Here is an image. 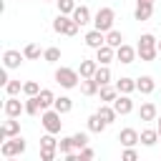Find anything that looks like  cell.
Instances as JSON below:
<instances>
[{"label": "cell", "mask_w": 161, "mask_h": 161, "mask_svg": "<svg viewBox=\"0 0 161 161\" xmlns=\"http://www.w3.org/2000/svg\"><path fill=\"white\" fill-rule=\"evenodd\" d=\"M55 83H58L60 88H75V86H80V73H78L75 68L60 65V68L55 70Z\"/></svg>", "instance_id": "cell-1"}, {"label": "cell", "mask_w": 161, "mask_h": 161, "mask_svg": "<svg viewBox=\"0 0 161 161\" xmlns=\"http://www.w3.org/2000/svg\"><path fill=\"white\" fill-rule=\"evenodd\" d=\"M0 153L5 158H18L25 153V138L23 136H13V138H5L0 143Z\"/></svg>", "instance_id": "cell-2"}, {"label": "cell", "mask_w": 161, "mask_h": 161, "mask_svg": "<svg viewBox=\"0 0 161 161\" xmlns=\"http://www.w3.org/2000/svg\"><path fill=\"white\" fill-rule=\"evenodd\" d=\"M60 116H63V113H58L55 108H45V111L40 113V123H43V128H45L48 133H60V128H63Z\"/></svg>", "instance_id": "cell-3"}, {"label": "cell", "mask_w": 161, "mask_h": 161, "mask_svg": "<svg viewBox=\"0 0 161 161\" xmlns=\"http://www.w3.org/2000/svg\"><path fill=\"white\" fill-rule=\"evenodd\" d=\"M78 23L70 18V15H63V13H58L55 15V20H53V30L55 33H60V35H75L78 33Z\"/></svg>", "instance_id": "cell-4"}, {"label": "cell", "mask_w": 161, "mask_h": 161, "mask_svg": "<svg viewBox=\"0 0 161 161\" xmlns=\"http://www.w3.org/2000/svg\"><path fill=\"white\" fill-rule=\"evenodd\" d=\"M113 20H116L113 8H101V10L93 15V28H98V30L108 33V30H113Z\"/></svg>", "instance_id": "cell-5"}, {"label": "cell", "mask_w": 161, "mask_h": 161, "mask_svg": "<svg viewBox=\"0 0 161 161\" xmlns=\"http://www.w3.org/2000/svg\"><path fill=\"white\" fill-rule=\"evenodd\" d=\"M3 111H5V116L18 118L20 113H25V103H23L18 96H8V98H5V103H3Z\"/></svg>", "instance_id": "cell-6"}, {"label": "cell", "mask_w": 161, "mask_h": 161, "mask_svg": "<svg viewBox=\"0 0 161 161\" xmlns=\"http://www.w3.org/2000/svg\"><path fill=\"white\" fill-rule=\"evenodd\" d=\"M25 60V53H20V50H5L3 53V65L8 68V70H13V68H20V63Z\"/></svg>", "instance_id": "cell-7"}, {"label": "cell", "mask_w": 161, "mask_h": 161, "mask_svg": "<svg viewBox=\"0 0 161 161\" xmlns=\"http://www.w3.org/2000/svg\"><path fill=\"white\" fill-rule=\"evenodd\" d=\"M113 108H116L118 116H128V113L133 111V101H131V96H128V93H118L116 101H113Z\"/></svg>", "instance_id": "cell-8"}, {"label": "cell", "mask_w": 161, "mask_h": 161, "mask_svg": "<svg viewBox=\"0 0 161 161\" xmlns=\"http://www.w3.org/2000/svg\"><path fill=\"white\" fill-rule=\"evenodd\" d=\"M136 55H138V50H136V48H131V45H126V43L116 48V60H118V63H123V65L133 63V60H136Z\"/></svg>", "instance_id": "cell-9"}, {"label": "cell", "mask_w": 161, "mask_h": 161, "mask_svg": "<svg viewBox=\"0 0 161 161\" xmlns=\"http://www.w3.org/2000/svg\"><path fill=\"white\" fill-rule=\"evenodd\" d=\"M13 136H20V121H15V118H10V116H8V121L0 126V141L13 138Z\"/></svg>", "instance_id": "cell-10"}, {"label": "cell", "mask_w": 161, "mask_h": 161, "mask_svg": "<svg viewBox=\"0 0 161 161\" xmlns=\"http://www.w3.org/2000/svg\"><path fill=\"white\" fill-rule=\"evenodd\" d=\"M151 15H153V0H138V3H136V10H133V18L143 23V20H148Z\"/></svg>", "instance_id": "cell-11"}, {"label": "cell", "mask_w": 161, "mask_h": 161, "mask_svg": "<svg viewBox=\"0 0 161 161\" xmlns=\"http://www.w3.org/2000/svg\"><path fill=\"white\" fill-rule=\"evenodd\" d=\"M113 58H116V48H113V45L103 43L101 48H96V60H98V65H108Z\"/></svg>", "instance_id": "cell-12"}, {"label": "cell", "mask_w": 161, "mask_h": 161, "mask_svg": "<svg viewBox=\"0 0 161 161\" xmlns=\"http://www.w3.org/2000/svg\"><path fill=\"white\" fill-rule=\"evenodd\" d=\"M83 40H86V45H88V48H93V50H96V48H101V45L106 43V33H103V30H98V28H93V30H88V33H86V38H83Z\"/></svg>", "instance_id": "cell-13"}, {"label": "cell", "mask_w": 161, "mask_h": 161, "mask_svg": "<svg viewBox=\"0 0 161 161\" xmlns=\"http://www.w3.org/2000/svg\"><path fill=\"white\" fill-rule=\"evenodd\" d=\"M118 141H121L123 148H126V146H136V143H141V133H138L136 128H123V131L118 133Z\"/></svg>", "instance_id": "cell-14"}, {"label": "cell", "mask_w": 161, "mask_h": 161, "mask_svg": "<svg viewBox=\"0 0 161 161\" xmlns=\"http://www.w3.org/2000/svg\"><path fill=\"white\" fill-rule=\"evenodd\" d=\"M96 70H98V60L93 58H86V60H80V65H78V73H80V78H93L96 75Z\"/></svg>", "instance_id": "cell-15"}, {"label": "cell", "mask_w": 161, "mask_h": 161, "mask_svg": "<svg viewBox=\"0 0 161 161\" xmlns=\"http://www.w3.org/2000/svg\"><path fill=\"white\" fill-rule=\"evenodd\" d=\"M136 91L143 93V96H148V93L156 91V80L151 75H141V78H136Z\"/></svg>", "instance_id": "cell-16"}, {"label": "cell", "mask_w": 161, "mask_h": 161, "mask_svg": "<svg viewBox=\"0 0 161 161\" xmlns=\"http://www.w3.org/2000/svg\"><path fill=\"white\" fill-rule=\"evenodd\" d=\"M70 18H73V20H75L80 28H83V25H88V23H93V18H91V10H88L86 5H78V8L73 10V15H70Z\"/></svg>", "instance_id": "cell-17"}, {"label": "cell", "mask_w": 161, "mask_h": 161, "mask_svg": "<svg viewBox=\"0 0 161 161\" xmlns=\"http://www.w3.org/2000/svg\"><path fill=\"white\" fill-rule=\"evenodd\" d=\"M96 113H98V116H101V118H103V121H106L108 126H111V123H113V121L118 118V113H116V108H113V103H101Z\"/></svg>", "instance_id": "cell-18"}, {"label": "cell", "mask_w": 161, "mask_h": 161, "mask_svg": "<svg viewBox=\"0 0 161 161\" xmlns=\"http://www.w3.org/2000/svg\"><path fill=\"white\" fill-rule=\"evenodd\" d=\"M45 108H43V103H40V98L38 96H28V101H25V113L28 116H40Z\"/></svg>", "instance_id": "cell-19"}, {"label": "cell", "mask_w": 161, "mask_h": 161, "mask_svg": "<svg viewBox=\"0 0 161 161\" xmlns=\"http://www.w3.org/2000/svg\"><path fill=\"white\" fill-rule=\"evenodd\" d=\"M138 118H141V121H156V118H158L156 106H153V103H141V108H138Z\"/></svg>", "instance_id": "cell-20"}, {"label": "cell", "mask_w": 161, "mask_h": 161, "mask_svg": "<svg viewBox=\"0 0 161 161\" xmlns=\"http://www.w3.org/2000/svg\"><path fill=\"white\" fill-rule=\"evenodd\" d=\"M106 128H108V123H106V121H103L98 113L88 116V131H91V133H103Z\"/></svg>", "instance_id": "cell-21"}, {"label": "cell", "mask_w": 161, "mask_h": 161, "mask_svg": "<svg viewBox=\"0 0 161 161\" xmlns=\"http://www.w3.org/2000/svg\"><path fill=\"white\" fill-rule=\"evenodd\" d=\"M101 91V86L96 83V78H80V93L83 96H96Z\"/></svg>", "instance_id": "cell-22"}, {"label": "cell", "mask_w": 161, "mask_h": 161, "mask_svg": "<svg viewBox=\"0 0 161 161\" xmlns=\"http://www.w3.org/2000/svg\"><path fill=\"white\" fill-rule=\"evenodd\" d=\"M98 96H101V103H113L116 101V96H118V88L116 86H101V91H98Z\"/></svg>", "instance_id": "cell-23"}, {"label": "cell", "mask_w": 161, "mask_h": 161, "mask_svg": "<svg viewBox=\"0 0 161 161\" xmlns=\"http://www.w3.org/2000/svg\"><path fill=\"white\" fill-rule=\"evenodd\" d=\"M116 88H118V93H133L136 91V78H118L116 80Z\"/></svg>", "instance_id": "cell-24"}, {"label": "cell", "mask_w": 161, "mask_h": 161, "mask_svg": "<svg viewBox=\"0 0 161 161\" xmlns=\"http://www.w3.org/2000/svg\"><path fill=\"white\" fill-rule=\"evenodd\" d=\"M53 108H55L58 113H63V116H65V113H70V108H73V101H70L68 96H58V98H55V103H53Z\"/></svg>", "instance_id": "cell-25"}, {"label": "cell", "mask_w": 161, "mask_h": 161, "mask_svg": "<svg viewBox=\"0 0 161 161\" xmlns=\"http://www.w3.org/2000/svg\"><path fill=\"white\" fill-rule=\"evenodd\" d=\"M93 78H96L98 86H108V83H111V68H108V65H98V70H96Z\"/></svg>", "instance_id": "cell-26"}, {"label": "cell", "mask_w": 161, "mask_h": 161, "mask_svg": "<svg viewBox=\"0 0 161 161\" xmlns=\"http://www.w3.org/2000/svg\"><path fill=\"white\" fill-rule=\"evenodd\" d=\"M158 138H161V136H158L156 128H143V131H141V143H143V146H153Z\"/></svg>", "instance_id": "cell-27"}, {"label": "cell", "mask_w": 161, "mask_h": 161, "mask_svg": "<svg viewBox=\"0 0 161 161\" xmlns=\"http://www.w3.org/2000/svg\"><path fill=\"white\" fill-rule=\"evenodd\" d=\"M106 43H108V45H113V48L123 45V33H121V30H116V28H113V30H108V33H106Z\"/></svg>", "instance_id": "cell-28"}, {"label": "cell", "mask_w": 161, "mask_h": 161, "mask_svg": "<svg viewBox=\"0 0 161 161\" xmlns=\"http://www.w3.org/2000/svg\"><path fill=\"white\" fill-rule=\"evenodd\" d=\"M158 55H161L158 48H141V50H138V58H141L143 63H153Z\"/></svg>", "instance_id": "cell-29"}, {"label": "cell", "mask_w": 161, "mask_h": 161, "mask_svg": "<svg viewBox=\"0 0 161 161\" xmlns=\"http://www.w3.org/2000/svg\"><path fill=\"white\" fill-rule=\"evenodd\" d=\"M43 60H45V63H58V60H60V48H55V45L45 48V50H43Z\"/></svg>", "instance_id": "cell-30"}, {"label": "cell", "mask_w": 161, "mask_h": 161, "mask_svg": "<svg viewBox=\"0 0 161 161\" xmlns=\"http://www.w3.org/2000/svg\"><path fill=\"white\" fill-rule=\"evenodd\" d=\"M38 98H40L43 108H53V103H55V96H53V91H50V88H43V91L38 93Z\"/></svg>", "instance_id": "cell-31"}, {"label": "cell", "mask_w": 161, "mask_h": 161, "mask_svg": "<svg viewBox=\"0 0 161 161\" xmlns=\"http://www.w3.org/2000/svg\"><path fill=\"white\" fill-rule=\"evenodd\" d=\"M55 5H58V13H63V15H73V10L78 8L75 0H55Z\"/></svg>", "instance_id": "cell-32"}, {"label": "cell", "mask_w": 161, "mask_h": 161, "mask_svg": "<svg viewBox=\"0 0 161 161\" xmlns=\"http://www.w3.org/2000/svg\"><path fill=\"white\" fill-rule=\"evenodd\" d=\"M156 38L151 35V33H143L141 38H138V45H136V50H141V48H156Z\"/></svg>", "instance_id": "cell-33"}, {"label": "cell", "mask_w": 161, "mask_h": 161, "mask_svg": "<svg viewBox=\"0 0 161 161\" xmlns=\"http://www.w3.org/2000/svg\"><path fill=\"white\" fill-rule=\"evenodd\" d=\"M23 53H25V60H38L43 53H40V48L35 45V43H28L25 48H23Z\"/></svg>", "instance_id": "cell-34"}, {"label": "cell", "mask_w": 161, "mask_h": 161, "mask_svg": "<svg viewBox=\"0 0 161 161\" xmlns=\"http://www.w3.org/2000/svg\"><path fill=\"white\" fill-rule=\"evenodd\" d=\"M40 148H55V151H58V138H55V133H48V131H45V136H40Z\"/></svg>", "instance_id": "cell-35"}, {"label": "cell", "mask_w": 161, "mask_h": 161, "mask_svg": "<svg viewBox=\"0 0 161 161\" xmlns=\"http://www.w3.org/2000/svg\"><path fill=\"white\" fill-rule=\"evenodd\" d=\"M58 151L65 156V153H70V151H75L73 148V136H63L60 141H58Z\"/></svg>", "instance_id": "cell-36"}, {"label": "cell", "mask_w": 161, "mask_h": 161, "mask_svg": "<svg viewBox=\"0 0 161 161\" xmlns=\"http://www.w3.org/2000/svg\"><path fill=\"white\" fill-rule=\"evenodd\" d=\"M40 91H43V88L38 86V80H25V83H23V93H25V96H38Z\"/></svg>", "instance_id": "cell-37"}, {"label": "cell", "mask_w": 161, "mask_h": 161, "mask_svg": "<svg viewBox=\"0 0 161 161\" xmlns=\"http://www.w3.org/2000/svg\"><path fill=\"white\" fill-rule=\"evenodd\" d=\"M83 146H88V133H83V131L73 133V148H75V151H80Z\"/></svg>", "instance_id": "cell-38"}, {"label": "cell", "mask_w": 161, "mask_h": 161, "mask_svg": "<svg viewBox=\"0 0 161 161\" xmlns=\"http://www.w3.org/2000/svg\"><path fill=\"white\" fill-rule=\"evenodd\" d=\"M20 91H23V83H20V80H8V83H5V93H8V96H18Z\"/></svg>", "instance_id": "cell-39"}, {"label": "cell", "mask_w": 161, "mask_h": 161, "mask_svg": "<svg viewBox=\"0 0 161 161\" xmlns=\"http://www.w3.org/2000/svg\"><path fill=\"white\" fill-rule=\"evenodd\" d=\"M121 158H123V161H136V158H138V151H136L133 146H126L123 153H121Z\"/></svg>", "instance_id": "cell-40"}, {"label": "cell", "mask_w": 161, "mask_h": 161, "mask_svg": "<svg viewBox=\"0 0 161 161\" xmlns=\"http://www.w3.org/2000/svg\"><path fill=\"white\" fill-rule=\"evenodd\" d=\"M58 153L60 151H55V148H40V161H53Z\"/></svg>", "instance_id": "cell-41"}, {"label": "cell", "mask_w": 161, "mask_h": 161, "mask_svg": "<svg viewBox=\"0 0 161 161\" xmlns=\"http://www.w3.org/2000/svg\"><path fill=\"white\" fill-rule=\"evenodd\" d=\"M93 156H96V151H93V148H88V146H83V148L78 151V158H80V161H91Z\"/></svg>", "instance_id": "cell-42"}, {"label": "cell", "mask_w": 161, "mask_h": 161, "mask_svg": "<svg viewBox=\"0 0 161 161\" xmlns=\"http://www.w3.org/2000/svg\"><path fill=\"white\" fill-rule=\"evenodd\" d=\"M8 80H10V78H8V68L3 65V70H0V86H5Z\"/></svg>", "instance_id": "cell-43"}, {"label": "cell", "mask_w": 161, "mask_h": 161, "mask_svg": "<svg viewBox=\"0 0 161 161\" xmlns=\"http://www.w3.org/2000/svg\"><path fill=\"white\" fill-rule=\"evenodd\" d=\"M156 131H158V136H161V116L156 118Z\"/></svg>", "instance_id": "cell-44"}, {"label": "cell", "mask_w": 161, "mask_h": 161, "mask_svg": "<svg viewBox=\"0 0 161 161\" xmlns=\"http://www.w3.org/2000/svg\"><path fill=\"white\" fill-rule=\"evenodd\" d=\"M156 48H158V53H161V40H158V43H156Z\"/></svg>", "instance_id": "cell-45"}, {"label": "cell", "mask_w": 161, "mask_h": 161, "mask_svg": "<svg viewBox=\"0 0 161 161\" xmlns=\"http://www.w3.org/2000/svg\"><path fill=\"white\" fill-rule=\"evenodd\" d=\"M43 3H55V0H43Z\"/></svg>", "instance_id": "cell-46"}]
</instances>
